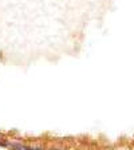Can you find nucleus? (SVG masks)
Instances as JSON below:
<instances>
[{
	"mask_svg": "<svg viewBox=\"0 0 134 150\" xmlns=\"http://www.w3.org/2000/svg\"><path fill=\"white\" fill-rule=\"evenodd\" d=\"M8 146L11 147V150H30V147L22 144H8Z\"/></svg>",
	"mask_w": 134,
	"mask_h": 150,
	"instance_id": "obj_1",
	"label": "nucleus"
},
{
	"mask_svg": "<svg viewBox=\"0 0 134 150\" xmlns=\"http://www.w3.org/2000/svg\"><path fill=\"white\" fill-rule=\"evenodd\" d=\"M0 145H1V146H8V144H6V142H3V141L0 139Z\"/></svg>",
	"mask_w": 134,
	"mask_h": 150,
	"instance_id": "obj_2",
	"label": "nucleus"
},
{
	"mask_svg": "<svg viewBox=\"0 0 134 150\" xmlns=\"http://www.w3.org/2000/svg\"><path fill=\"white\" fill-rule=\"evenodd\" d=\"M30 150H43L42 147H30Z\"/></svg>",
	"mask_w": 134,
	"mask_h": 150,
	"instance_id": "obj_3",
	"label": "nucleus"
},
{
	"mask_svg": "<svg viewBox=\"0 0 134 150\" xmlns=\"http://www.w3.org/2000/svg\"><path fill=\"white\" fill-rule=\"evenodd\" d=\"M52 150H59V149H52Z\"/></svg>",
	"mask_w": 134,
	"mask_h": 150,
	"instance_id": "obj_4",
	"label": "nucleus"
}]
</instances>
